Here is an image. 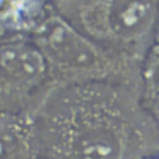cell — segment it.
Here are the masks:
<instances>
[{
	"label": "cell",
	"instance_id": "cell-1",
	"mask_svg": "<svg viewBox=\"0 0 159 159\" xmlns=\"http://www.w3.org/2000/svg\"><path fill=\"white\" fill-rule=\"evenodd\" d=\"M32 117L41 159H146L159 153V126L143 91L111 84L56 89Z\"/></svg>",
	"mask_w": 159,
	"mask_h": 159
},
{
	"label": "cell",
	"instance_id": "cell-2",
	"mask_svg": "<svg viewBox=\"0 0 159 159\" xmlns=\"http://www.w3.org/2000/svg\"><path fill=\"white\" fill-rule=\"evenodd\" d=\"M50 3L47 15L31 35L30 40L46 62L52 91L97 83L143 91L145 65L95 43L75 29Z\"/></svg>",
	"mask_w": 159,
	"mask_h": 159
},
{
	"label": "cell",
	"instance_id": "cell-3",
	"mask_svg": "<svg viewBox=\"0 0 159 159\" xmlns=\"http://www.w3.org/2000/svg\"><path fill=\"white\" fill-rule=\"evenodd\" d=\"M54 10L99 46L145 65L155 45L157 1H53Z\"/></svg>",
	"mask_w": 159,
	"mask_h": 159
},
{
	"label": "cell",
	"instance_id": "cell-4",
	"mask_svg": "<svg viewBox=\"0 0 159 159\" xmlns=\"http://www.w3.org/2000/svg\"><path fill=\"white\" fill-rule=\"evenodd\" d=\"M52 91L46 62L30 39L0 43V114L32 115Z\"/></svg>",
	"mask_w": 159,
	"mask_h": 159
},
{
	"label": "cell",
	"instance_id": "cell-5",
	"mask_svg": "<svg viewBox=\"0 0 159 159\" xmlns=\"http://www.w3.org/2000/svg\"><path fill=\"white\" fill-rule=\"evenodd\" d=\"M0 159H41L31 114H0Z\"/></svg>",
	"mask_w": 159,
	"mask_h": 159
},
{
	"label": "cell",
	"instance_id": "cell-6",
	"mask_svg": "<svg viewBox=\"0 0 159 159\" xmlns=\"http://www.w3.org/2000/svg\"><path fill=\"white\" fill-rule=\"evenodd\" d=\"M49 9V2L0 1V43L30 39Z\"/></svg>",
	"mask_w": 159,
	"mask_h": 159
},
{
	"label": "cell",
	"instance_id": "cell-7",
	"mask_svg": "<svg viewBox=\"0 0 159 159\" xmlns=\"http://www.w3.org/2000/svg\"><path fill=\"white\" fill-rule=\"evenodd\" d=\"M143 98L159 126V58L151 61L145 66Z\"/></svg>",
	"mask_w": 159,
	"mask_h": 159
},
{
	"label": "cell",
	"instance_id": "cell-8",
	"mask_svg": "<svg viewBox=\"0 0 159 159\" xmlns=\"http://www.w3.org/2000/svg\"><path fill=\"white\" fill-rule=\"evenodd\" d=\"M155 45L159 46V4H158V11H157V20H156V26H155Z\"/></svg>",
	"mask_w": 159,
	"mask_h": 159
}]
</instances>
